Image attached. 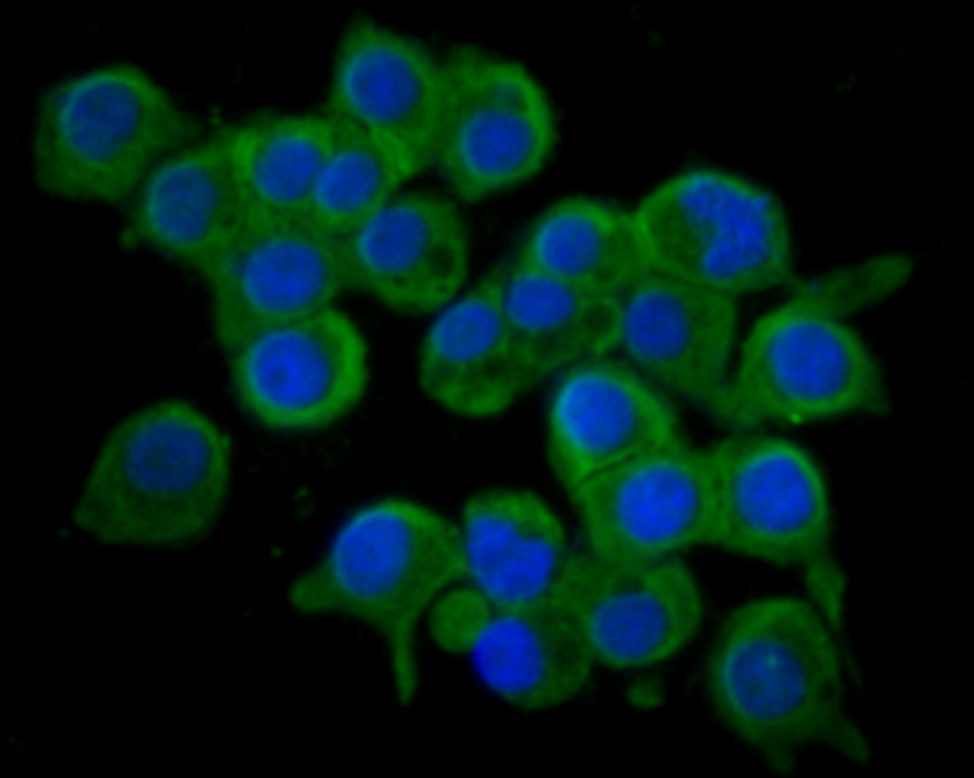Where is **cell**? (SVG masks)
Listing matches in <instances>:
<instances>
[{
	"label": "cell",
	"mask_w": 974,
	"mask_h": 778,
	"mask_svg": "<svg viewBox=\"0 0 974 778\" xmlns=\"http://www.w3.org/2000/svg\"><path fill=\"white\" fill-rule=\"evenodd\" d=\"M839 632L811 600L747 602L722 623L706 662V689L726 726L775 770L826 745L863 763L868 743L846 710Z\"/></svg>",
	"instance_id": "6da1fadb"
},
{
	"label": "cell",
	"mask_w": 974,
	"mask_h": 778,
	"mask_svg": "<svg viewBox=\"0 0 974 778\" xmlns=\"http://www.w3.org/2000/svg\"><path fill=\"white\" fill-rule=\"evenodd\" d=\"M231 481V443L188 401L154 402L105 437L73 510L75 524L111 545L173 547L203 537Z\"/></svg>",
	"instance_id": "7a4b0ae2"
},
{
	"label": "cell",
	"mask_w": 974,
	"mask_h": 778,
	"mask_svg": "<svg viewBox=\"0 0 974 778\" xmlns=\"http://www.w3.org/2000/svg\"><path fill=\"white\" fill-rule=\"evenodd\" d=\"M463 577L457 525L415 501L384 497L342 522L292 583L290 600L302 613L340 614L372 628L386 647L396 694L408 702L419 679V622Z\"/></svg>",
	"instance_id": "3957f363"
},
{
	"label": "cell",
	"mask_w": 974,
	"mask_h": 778,
	"mask_svg": "<svg viewBox=\"0 0 974 778\" xmlns=\"http://www.w3.org/2000/svg\"><path fill=\"white\" fill-rule=\"evenodd\" d=\"M202 135L199 118L143 67L93 66L50 83L37 99L34 180L58 198L121 203L162 159Z\"/></svg>",
	"instance_id": "277c9868"
},
{
	"label": "cell",
	"mask_w": 974,
	"mask_h": 778,
	"mask_svg": "<svg viewBox=\"0 0 974 778\" xmlns=\"http://www.w3.org/2000/svg\"><path fill=\"white\" fill-rule=\"evenodd\" d=\"M714 487L712 545L802 570L811 600L840 632L845 574L833 551L827 483L797 444L755 430L736 433L707 450Z\"/></svg>",
	"instance_id": "5b68a950"
},
{
	"label": "cell",
	"mask_w": 974,
	"mask_h": 778,
	"mask_svg": "<svg viewBox=\"0 0 974 778\" xmlns=\"http://www.w3.org/2000/svg\"><path fill=\"white\" fill-rule=\"evenodd\" d=\"M737 354L707 408L736 431L880 413L887 407L879 362L847 319L791 295L755 322Z\"/></svg>",
	"instance_id": "8992f818"
},
{
	"label": "cell",
	"mask_w": 974,
	"mask_h": 778,
	"mask_svg": "<svg viewBox=\"0 0 974 778\" xmlns=\"http://www.w3.org/2000/svg\"><path fill=\"white\" fill-rule=\"evenodd\" d=\"M633 210L656 272L734 298L796 279L783 208L747 179L690 169L653 188Z\"/></svg>",
	"instance_id": "52a82bcc"
},
{
	"label": "cell",
	"mask_w": 974,
	"mask_h": 778,
	"mask_svg": "<svg viewBox=\"0 0 974 778\" xmlns=\"http://www.w3.org/2000/svg\"><path fill=\"white\" fill-rule=\"evenodd\" d=\"M445 95L433 167L452 193L479 202L536 175L557 140L548 95L521 64L473 46L444 58Z\"/></svg>",
	"instance_id": "ba28073f"
},
{
	"label": "cell",
	"mask_w": 974,
	"mask_h": 778,
	"mask_svg": "<svg viewBox=\"0 0 974 778\" xmlns=\"http://www.w3.org/2000/svg\"><path fill=\"white\" fill-rule=\"evenodd\" d=\"M225 354L241 409L279 432L339 422L358 407L370 380L365 337L336 306L258 332Z\"/></svg>",
	"instance_id": "9c48e42d"
},
{
	"label": "cell",
	"mask_w": 974,
	"mask_h": 778,
	"mask_svg": "<svg viewBox=\"0 0 974 778\" xmlns=\"http://www.w3.org/2000/svg\"><path fill=\"white\" fill-rule=\"evenodd\" d=\"M589 552L619 562L672 558L713 541L707 450L683 439L636 456L569 491Z\"/></svg>",
	"instance_id": "30bf717a"
},
{
	"label": "cell",
	"mask_w": 974,
	"mask_h": 778,
	"mask_svg": "<svg viewBox=\"0 0 974 778\" xmlns=\"http://www.w3.org/2000/svg\"><path fill=\"white\" fill-rule=\"evenodd\" d=\"M201 275L224 351L269 328L333 307L349 289L340 239L306 217L249 214Z\"/></svg>",
	"instance_id": "8fae6325"
},
{
	"label": "cell",
	"mask_w": 974,
	"mask_h": 778,
	"mask_svg": "<svg viewBox=\"0 0 974 778\" xmlns=\"http://www.w3.org/2000/svg\"><path fill=\"white\" fill-rule=\"evenodd\" d=\"M444 95L443 59L358 18L338 42L325 114L366 134L411 179L433 167Z\"/></svg>",
	"instance_id": "7c38bea8"
},
{
	"label": "cell",
	"mask_w": 974,
	"mask_h": 778,
	"mask_svg": "<svg viewBox=\"0 0 974 778\" xmlns=\"http://www.w3.org/2000/svg\"><path fill=\"white\" fill-rule=\"evenodd\" d=\"M557 602L594 664L639 668L681 650L703 617L700 588L676 557L619 562L591 552L574 554Z\"/></svg>",
	"instance_id": "4fadbf2b"
},
{
	"label": "cell",
	"mask_w": 974,
	"mask_h": 778,
	"mask_svg": "<svg viewBox=\"0 0 974 778\" xmlns=\"http://www.w3.org/2000/svg\"><path fill=\"white\" fill-rule=\"evenodd\" d=\"M339 239L349 288L401 314L437 313L467 278L466 222L433 192L400 191Z\"/></svg>",
	"instance_id": "5bb4252c"
},
{
	"label": "cell",
	"mask_w": 974,
	"mask_h": 778,
	"mask_svg": "<svg viewBox=\"0 0 974 778\" xmlns=\"http://www.w3.org/2000/svg\"><path fill=\"white\" fill-rule=\"evenodd\" d=\"M677 414L631 364L601 355L564 371L547 412V455L571 491L596 474L681 441Z\"/></svg>",
	"instance_id": "9a60e30c"
},
{
	"label": "cell",
	"mask_w": 974,
	"mask_h": 778,
	"mask_svg": "<svg viewBox=\"0 0 974 778\" xmlns=\"http://www.w3.org/2000/svg\"><path fill=\"white\" fill-rule=\"evenodd\" d=\"M615 304L616 347L631 365L649 380L709 408L732 369L736 298L653 271Z\"/></svg>",
	"instance_id": "2e32d148"
},
{
	"label": "cell",
	"mask_w": 974,
	"mask_h": 778,
	"mask_svg": "<svg viewBox=\"0 0 974 778\" xmlns=\"http://www.w3.org/2000/svg\"><path fill=\"white\" fill-rule=\"evenodd\" d=\"M128 202L123 241L151 249L200 274L249 215L222 128L168 155Z\"/></svg>",
	"instance_id": "e0dca14e"
},
{
	"label": "cell",
	"mask_w": 974,
	"mask_h": 778,
	"mask_svg": "<svg viewBox=\"0 0 974 778\" xmlns=\"http://www.w3.org/2000/svg\"><path fill=\"white\" fill-rule=\"evenodd\" d=\"M501 270L495 266L439 310L419 347L421 389L461 416L499 414L540 382L507 322Z\"/></svg>",
	"instance_id": "ac0fdd59"
},
{
	"label": "cell",
	"mask_w": 974,
	"mask_h": 778,
	"mask_svg": "<svg viewBox=\"0 0 974 778\" xmlns=\"http://www.w3.org/2000/svg\"><path fill=\"white\" fill-rule=\"evenodd\" d=\"M464 577L492 607L557 597L571 561L564 526L536 494L490 489L473 495L457 525Z\"/></svg>",
	"instance_id": "d6986e66"
},
{
	"label": "cell",
	"mask_w": 974,
	"mask_h": 778,
	"mask_svg": "<svg viewBox=\"0 0 974 778\" xmlns=\"http://www.w3.org/2000/svg\"><path fill=\"white\" fill-rule=\"evenodd\" d=\"M468 653L487 687L525 711L570 700L586 686L594 665L556 598L492 607Z\"/></svg>",
	"instance_id": "ffe728a7"
},
{
	"label": "cell",
	"mask_w": 974,
	"mask_h": 778,
	"mask_svg": "<svg viewBox=\"0 0 974 778\" xmlns=\"http://www.w3.org/2000/svg\"><path fill=\"white\" fill-rule=\"evenodd\" d=\"M586 293L616 299L653 272L634 210L576 195L543 209L513 256Z\"/></svg>",
	"instance_id": "44dd1931"
},
{
	"label": "cell",
	"mask_w": 974,
	"mask_h": 778,
	"mask_svg": "<svg viewBox=\"0 0 974 778\" xmlns=\"http://www.w3.org/2000/svg\"><path fill=\"white\" fill-rule=\"evenodd\" d=\"M500 296L511 334L540 381L616 347L614 299L514 259L502 264Z\"/></svg>",
	"instance_id": "7402d4cb"
},
{
	"label": "cell",
	"mask_w": 974,
	"mask_h": 778,
	"mask_svg": "<svg viewBox=\"0 0 974 778\" xmlns=\"http://www.w3.org/2000/svg\"><path fill=\"white\" fill-rule=\"evenodd\" d=\"M248 213L305 217L333 125L324 114L260 113L220 127Z\"/></svg>",
	"instance_id": "603a6c76"
},
{
	"label": "cell",
	"mask_w": 974,
	"mask_h": 778,
	"mask_svg": "<svg viewBox=\"0 0 974 778\" xmlns=\"http://www.w3.org/2000/svg\"><path fill=\"white\" fill-rule=\"evenodd\" d=\"M331 121L330 147L315 180L305 217L322 231L341 238L400 192L409 179L366 134Z\"/></svg>",
	"instance_id": "cb8c5ba5"
},
{
	"label": "cell",
	"mask_w": 974,
	"mask_h": 778,
	"mask_svg": "<svg viewBox=\"0 0 974 778\" xmlns=\"http://www.w3.org/2000/svg\"><path fill=\"white\" fill-rule=\"evenodd\" d=\"M910 272L907 259L884 255L807 279L796 278L790 295L826 313L848 319L897 291Z\"/></svg>",
	"instance_id": "d4e9b609"
},
{
	"label": "cell",
	"mask_w": 974,
	"mask_h": 778,
	"mask_svg": "<svg viewBox=\"0 0 974 778\" xmlns=\"http://www.w3.org/2000/svg\"><path fill=\"white\" fill-rule=\"evenodd\" d=\"M492 606L472 587L443 594L430 610L431 630L441 647L468 652Z\"/></svg>",
	"instance_id": "484cf974"
}]
</instances>
